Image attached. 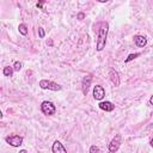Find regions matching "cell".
<instances>
[{
	"label": "cell",
	"instance_id": "obj_1",
	"mask_svg": "<svg viewBox=\"0 0 153 153\" xmlns=\"http://www.w3.org/2000/svg\"><path fill=\"white\" fill-rule=\"evenodd\" d=\"M108 31H109V24L108 23H102L100 27L98 30V38H97V50L102 51L105 48L106 44V37H108Z\"/></svg>",
	"mask_w": 153,
	"mask_h": 153
},
{
	"label": "cell",
	"instance_id": "obj_2",
	"mask_svg": "<svg viewBox=\"0 0 153 153\" xmlns=\"http://www.w3.org/2000/svg\"><path fill=\"white\" fill-rule=\"evenodd\" d=\"M39 87L43 88V90H51V91H60L62 88L59 84L53 82L50 80H45V79H42L39 81Z\"/></svg>",
	"mask_w": 153,
	"mask_h": 153
},
{
	"label": "cell",
	"instance_id": "obj_3",
	"mask_svg": "<svg viewBox=\"0 0 153 153\" xmlns=\"http://www.w3.org/2000/svg\"><path fill=\"white\" fill-rule=\"evenodd\" d=\"M41 111H42L44 115L50 116V115H54V114H55L56 108H55L54 103L48 102V100H44V102L41 104Z\"/></svg>",
	"mask_w": 153,
	"mask_h": 153
},
{
	"label": "cell",
	"instance_id": "obj_4",
	"mask_svg": "<svg viewBox=\"0 0 153 153\" xmlns=\"http://www.w3.org/2000/svg\"><path fill=\"white\" fill-rule=\"evenodd\" d=\"M6 142L8 145H11L12 147H19L23 143V137L20 135H11V136H6Z\"/></svg>",
	"mask_w": 153,
	"mask_h": 153
},
{
	"label": "cell",
	"instance_id": "obj_5",
	"mask_svg": "<svg viewBox=\"0 0 153 153\" xmlns=\"http://www.w3.org/2000/svg\"><path fill=\"white\" fill-rule=\"evenodd\" d=\"M120 146H121V135L120 134H117L111 141H110V143H109V152H111V153H115V152H117L118 151V148H120Z\"/></svg>",
	"mask_w": 153,
	"mask_h": 153
},
{
	"label": "cell",
	"instance_id": "obj_6",
	"mask_svg": "<svg viewBox=\"0 0 153 153\" xmlns=\"http://www.w3.org/2000/svg\"><path fill=\"white\" fill-rule=\"evenodd\" d=\"M91 81H92V75H91V74L85 75L84 79H82V81H81V91H82V93H84L85 96H86L87 92H88V88H90V86H91Z\"/></svg>",
	"mask_w": 153,
	"mask_h": 153
},
{
	"label": "cell",
	"instance_id": "obj_7",
	"mask_svg": "<svg viewBox=\"0 0 153 153\" xmlns=\"http://www.w3.org/2000/svg\"><path fill=\"white\" fill-rule=\"evenodd\" d=\"M104 96H105V90H104V87L100 86V85H96V86L93 87V97H94V99H96V100H102V99L104 98Z\"/></svg>",
	"mask_w": 153,
	"mask_h": 153
},
{
	"label": "cell",
	"instance_id": "obj_8",
	"mask_svg": "<svg viewBox=\"0 0 153 153\" xmlns=\"http://www.w3.org/2000/svg\"><path fill=\"white\" fill-rule=\"evenodd\" d=\"M51 151H53V153H67L65 146L60 141H57V140L54 141V143L51 146Z\"/></svg>",
	"mask_w": 153,
	"mask_h": 153
},
{
	"label": "cell",
	"instance_id": "obj_9",
	"mask_svg": "<svg viewBox=\"0 0 153 153\" xmlns=\"http://www.w3.org/2000/svg\"><path fill=\"white\" fill-rule=\"evenodd\" d=\"M134 43H135L137 47L143 48V47L147 44V38H146L145 36H142V35H136V36H134Z\"/></svg>",
	"mask_w": 153,
	"mask_h": 153
},
{
	"label": "cell",
	"instance_id": "obj_10",
	"mask_svg": "<svg viewBox=\"0 0 153 153\" xmlns=\"http://www.w3.org/2000/svg\"><path fill=\"white\" fill-rule=\"evenodd\" d=\"M109 78H110L111 82H112L116 87L120 86V76H118V73H117L115 69H110V72H109Z\"/></svg>",
	"mask_w": 153,
	"mask_h": 153
},
{
	"label": "cell",
	"instance_id": "obj_11",
	"mask_svg": "<svg viewBox=\"0 0 153 153\" xmlns=\"http://www.w3.org/2000/svg\"><path fill=\"white\" fill-rule=\"evenodd\" d=\"M99 108H100L102 110L106 111V112H110V111H112V110L115 109V105H114L111 102L105 100V102H100V103H99Z\"/></svg>",
	"mask_w": 153,
	"mask_h": 153
},
{
	"label": "cell",
	"instance_id": "obj_12",
	"mask_svg": "<svg viewBox=\"0 0 153 153\" xmlns=\"http://www.w3.org/2000/svg\"><path fill=\"white\" fill-rule=\"evenodd\" d=\"M13 67H10V66H6V67H4V71H2V73H4V75L5 76H12V74H13Z\"/></svg>",
	"mask_w": 153,
	"mask_h": 153
},
{
	"label": "cell",
	"instance_id": "obj_13",
	"mask_svg": "<svg viewBox=\"0 0 153 153\" xmlns=\"http://www.w3.org/2000/svg\"><path fill=\"white\" fill-rule=\"evenodd\" d=\"M18 30H19V32L23 35V36H26L27 35V26L25 25V24H19V26H18Z\"/></svg>",
	"mask_w": 153,
	"mask_h": 153
},
{
	"label": "cell",
	"instance_id": "obj_14",
	"mask_svg": "<svg viewBox=\"0 0 153 153\" xmlns=\"http://www.w3.org/2000/svg\"><path fill=\"white\" fill-rule=\"evenodd\" d=\"M137 56H140V53H135V54H129L128 55V57L124 60V62H129V61H131V60H134V59H136Z\"/></svg>",
	"mask_w": 153,
	"mask_h": 153
},
{
	"label": "cell",
	"instance_id": "obj_15",
	"mask_svg": "<svg viewBox=\"0 0 153 153\" xmlns=\"http://www.w3.org/2000/svg\"><path fill=\"white\" fill-rule=\"evenodd\" d=\"M90 153H103V152L100 151V148H99L98 146L93 145V146L90 147Z\"/></svg>",
	"mask_w": 153,
	"mask_h": 153
},
{
	"label": "cell",
	"instance_id": "obj_16",
	"mask_svg": "<svg viewBox=\"0 0 153 153\" xmlns=\"http://www.w3.org/2000/svg\"><path fill=\"white\" fill-rule=\"evenodd\" d=\"M13 69H14V72H19V71L22 69V62L16 61L14 65H13Z\"/></svg>",
	"mask_w": 153,
	"mask_h": 153
},
{
	"label": "cell",
	"instance_id": "obj_17",
	"mask_svg": "<svg viewBox=\"0 0 153 153\" xmlns=\"http://www.w3.org/2000/svg\"><path fill=\"white\" fill-rule=\"evenodd\" d=\"M38 36H39L41 38H43V37L45 36V32H44L43 27H38Z\"/></svg>",
	"mask_w": 153,
	"mask_h": 153
},
{
	"label": "cell",
	"instance_id": "obj_18",
	"mask_svg": "<svg viewBox=\"0 0 153 153\" xmlns=\"http://www.w3.org/2000/svg\"><path fill=\"white\" fill-rule=\"evenodd\" d=\"M43 4H44V2H43V1H41V2H37V4H36V6H37V7H39V8H41V7H42V6H43Z\"/></svg>",
	"mask_w": 153,
	"mask_h": 153
},
{
	"label": "cell",
	"instance_id": "obj_19",
	"mask_svg": "<svg viewBox=\"0 0 153 153\" xmlns=\"http://www.w3.org/2000/svg\"><path fill=\"white\" fill-rule=\"evenodd\" d=\"M78 18H79V19H82V18H84V13H79V14H78Z\"/></svg>",
	"mask_w": 153,
	"mask_h": 153
},
{
	"label": "cell",
	"instance_id": "obj_20",
	"mask_svg": "<svg viewBox=\"0 0 153 153\" xmlns=\"http://www.w3.org/2000/svg\"><path fill=\"white\" fill-rule=\"evenodd\" d=\"M149 104L151 105H153V94L151 96V98H149Z\"/></svg>",
	"mask_w": 153,
	"mask_h": 153
},
{
	"label": "cell",
	"instance_id": "obj_21",
	"mask_svg": "<svg viewBox=\"0 0 153 153\" xmlns=\"http://www.w3.org/2000/svg\"><path fill=\"white\" fill-rule=\"evenodd\" d=\"M19 153H27V152H26V149H22V151H19Z\"/></svg>",
	"mask_w": 153,
	"mask_h": 153
},
{
	"label": "cell",
	"instance_id": "obj_22",
	"mask_svg": "<svg viewBox=\"0 0 153 153\" xmlns=\"http://www.w3.org/2000/svg\"><path fill=\"white\" fill-rule=\"evenodd\" d=\"M151 146H152V147H153V139H152V140H151Z\"/></svg>",
	"mask_w": 153,
	"mask_h": 153
}]
</instances>
